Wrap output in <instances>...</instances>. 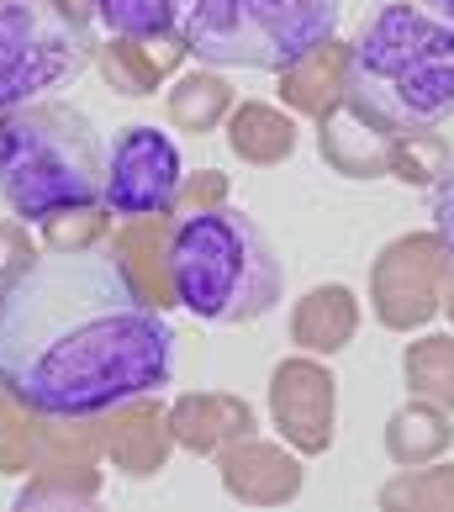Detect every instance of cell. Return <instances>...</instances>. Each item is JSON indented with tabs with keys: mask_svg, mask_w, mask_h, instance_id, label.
Masks as SVG:
<instances>
[{
	"mask_svg": "<svg viewBox=\"0 0 454 512\" xmlns=\"http://www.w3.org/2000/svg\"><path fill=\"white\" fill-rule=\"evenodd\" d=\"M111 37H132V43H154V37L185 32L196 0H90Z\"/></svg>",
	"mask_w": 454,
	"mask_h": 512,
	"instance_id": "obj_8",
	"label": "cell"
},
{
	"mask_svg": "<svg viewBox=\"0 0 454 512\" xmlns=\"http://www.w3.org/2000/svg\"><path fill=\"white\" fill-rule=\"evenodd\" d=\"M96 37L69 0H0V111L53 101L90 69Z\"/></svg>",
	"mask_w": 454,
	"mask_h": 512,
	"instance_id": "obj_6",
	"label": "cell"
},
{
	"mask_svg": "<svg viewBox=\"0 0 454 512\" xmlns=\"http://www.w3.org/2000/svg\"><path fill=\"white\" fill-rule=\"evenodd\" d=\"M106 191L101 127L69 101L0 111V201L27 222L85 212Z\"/></svg>",
	"mask_w": 454,
	"mask_h": 512,
	"instance_id": "obj_4",
	"label": "cell"
},
{
	"mask_svg": "<svg viewBox=\"0 0 454 512\" xmlns=\"http://www.w3.org/2000/svg\"><path fill=\"white\" fill-rule=\"evenodd\" d=\"M169 286L191 317L212 328H243L280 307L286 264L243 212H191L169 233Z\"/></svg>",
	"mask_w": 454,
	"mask_h": 512,
	"instance_id": "obj_3",
	"label": "cell"
},
{
	"mask_svg": "<svg viewBox=\"0 0 454 512\" xmlns=\"http://www.w3.org/2000/svg\"><path fill=\"white\" fill-rule=\"evenodd\" d=\"M344 0H196L185 48L217 69L280 74L333 43Z\"/></svg>",
	"mask_w": 454,
	"mask_h": 512,
	"instance_id": "obj_5",
	"label": "cell"
},
{
	"mask_svg": "<svg viewBox=\"0 0 454 512\" xmlns=\"http://www.w3.org/2000/svg\"><path fill=\"white\" fill-rule=\"evenodd\" d=\"M428 206H433V233L444 238V249H449V259H454V164L444 169L439 180H433Z\"/></svg>",
	"mask_w": 454,
	"mask_h": 512,
	"instance_id": "obj_9",
	"label": "cell"
},
{
	"mask_svg": "<svg viewBox=\"0 0 454 512\" xmlns=\"http://www.w3.org/2000/svg\"><path fill=\"white\" fill-rule=\"evenodd\" d=\"M185 185V154L159 127H122L106 154V191L101 206L111 217H159L175 206Z\"/></svg>",
	"mask_w": 454,
	"mask_h": 512,
	"instance_id": "obj_7",
	"label": "cell"
},
{
	"mask_svg": "<svg viewBox=\"0 0 454 512\" xmlns=\"http://www.w3.org/2000/svg\"><path fill=\"white\" fill-rule=\"evenodd\" d=\"M344 106L386 138L454 117V22L418 0H386L344 59Z\"/></svg>",
	"mask_w": 454,
	"mask_h": 512,
	"instance_id": "obj_2",
	"label": "cell"
},
{
	"mask_svg": "<svg viewBox=\"0 0 454 512\" xmlns=\"http://www.w3.org/2000/svg\"><path fill=\"white\" fill-rule=\"evenodd\" d=\"M418 6H428L433 16H444V22H454V0H418Z\"/></svg>",
	"mask_w": 454,
	"mask_h": 512,
	"instance_id": "obj_10",
	"label": "cell"
},
{
	"mask_svg": "<svg viewBox=\"0 0 454 512\" xmlns=\"http://www.w3.org/2000/svg\"><path fill=\"white\" fill-rule=\"evenodd\" d=\"M175 381V328L106 254H37L0 291V391L37 417H101Z\"/></svg>",
	"mask_w": 454,
	"mask_h": 512,
	"instance_id": "obj_1",
	"label": "cell"
}]
</instances>
